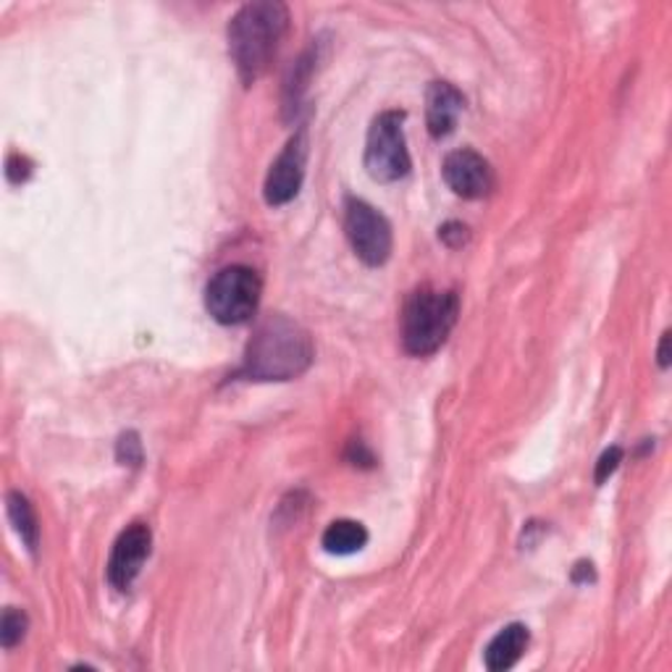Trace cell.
Masks as SVG:
<instances>
[{
    "mask_svg": "<svg viewBox=\"0 0 672 672\" xmlns=\"http://www.w3.org/2000/svg\"><path fill=\"white\" fill-rule=\"evenodd\" d=\"M316 349L310 334L287 316H268L255 328L240 374L250 381H292L310 368Z\"/></svg>",
    "mask_w": 672,
    "mask_h": 672,
    "instance_id": "obj_1",
    "label": "cell"
},
{
    "mask_svg": "<svg viewBox=\"0 0 672 672\" xmlns=\"http://www.w3.org/2000/svg\"><path fill=\"white\" fill-rule=\"evenodd\" d=\"M289 27V11L276 0L247 3L228 21V55L240 80L253 84L266 74Z\"/></svg>",
    "mask_w": 672,
    "mask_h": 672,
    "instance_id": "obj_2",
    "label": "cell"
},
{
    "mask_svg": "<svg viewBox=\"0 0 672 672\" xmlns=\"http://www.w3.org/2000/svg\"><path fill=\"white\" fill-rule=\"evenodd\" d=\"M460 316V297L452 289L420 287L403 310V345L410 355L426 357L447 342Z\"/></svg>",
    "mask_w": 672,
    "mask_h": 672,
    "instance_id": "obj_3",
    "label": "cell"
},
{
    "mask_svg": "<svg viewBox=\"0 0 672 672\" xmlns=\"http://www.w3.org/2000/svg\"><path fill=\"white\" fill-rule=\"evenodd\" d=\"M263 295V282L250 266H226L208 282L205 307L213 320L224 326L247 324L257 313Z\"/></svg>",
    "mask_w": 672,
    "mask_h": 672,
    "instance_id": "obj_4",
    "label": "cell"
},
{
    "mask_svg": "<svg viewBox=\"0 0 672 672\" xmlns=\"http://www.w3.org/2000/svg\"><path fill=\"white\" fill-rule=\"evenodd\" d=\"M403 124V111H384L368 129L366 169L376 182H397L410 171V153L405 145Z\"/></svg>",
    "mask_w": 672,
    "mask_h": 672,
    "instance_id": "obj_5",
    "label": "cell"
},
{
    "mask_svg": "<svg viewBox=\"0 0 672 672\" xmlns=\"http://www.w3.org/2000/svg\"><path fill=\"white\" fill-rule=\"evenodd\" d=\"M345 232L355 255L366 266H384L391 255V226L374 205L366 200L347 197L345 203Z\"/></svg>",
    "mask_w": 672,
    "mask_h": 672,
    "instance_id": "obj_6",
    "label": "cell"
},
{
    "mask_svg": "<svg viewBox=\"0 0 672 672\" xmlns=\"http://www.w3.org/2000/svg\"><path fill=\"white\" fill-rule=\"evenodd\" d=\"M305 159H307V134L299 129L287 142V147L278 153V159L271 163V171L263 184V195L268 205H287L289 200L297 197L299 187L305 179Z\"/></svg>",
    "mask_w": 672,
    "mask_h": 672,
    "instance_id": "obj_7",
    "label": "cell"
},
{
    "mask_svg": "<svg viewBox=\"0 0 672 672\" xmlns=\"http://www.w3.org/2000/svg\"><path fill=\"white\" fill-rule=\"evenodd\" d=\"M153 547V533L145 523H132L119 533L109 560V583L119 591H129L138 581L142 564L150 557Z\"/></svg>",
    "mask_w": 672,
    "mask_h": 672,
    "instance_id": "obj_8",
    "label": "cell"
},
{
    "mask_svg": "<svg viewBox=\"0 0 672 672\" xmlns=\"http://www.w3.org/2000/svg\"><path fill=\"white\" fill-rule=\"evenodd\" d=\"M445 182L455 195L465 200H481L495 190V171L489 161L476 150H455L445 159Z\"/></svg>",
    "mask_w": 672,
    "mask_h": 672,
    "instance_id": "obj_9",
    "label": "cell"
},
{
    "mask_svg": "<svg viewBox=\"0 0 672 672\" xmlns=\"http://www.w3.org/2000/svg\"><path fill=\"white\" fill-rule=\"evenodd\" d=\"M465 109L462 92L449 82H434L426 92V124L431 138L441 140L455 132L457 119Z\"/></svg>",
    "mask_w": 672,
    "mask_h": 672,
    "instance_id": "obj_10",
    "label": "cell"
},
{
    "mask_svg": "<svg viewBox=\"0 0 672 672\" xmlns=\"http://www.w3.org/2000/svg\"><path fill=\"white\" fill-rule=\"evenodd\" d=\"M528 641H531V633H528L526 625L512 623L499 631L495 639L489 641V646H486L483 652V662L486 668L491 672H502L510 670L515 662L523 656V652L528 649Z\"/></svg>",
    "mask_w": 672,
    "mask_h": 672,
    "instance_id": "obj_11",
    "label": "cell"
},
{
    "mask_svg": "<svg viewBox=\"0 0 672 672\" xmlns=\"http://www.w3.org/2000/svg\"><path fill=\"white\" fill-rule=\"evenodd\" d=\"M6 510H9L13 531L19 533L21 544L30 549L32 554L38 552L40 526H38V515H34L30 499L21 495V491H9V497H6Z\"/></svg>",
    "mask_w": 672,
    "mask_h": 672,
    "instance_id": "obj_12",
    "label": "cell"
},
{
    "mask_svg": "<svg viewBox=\"0 0 672 672\" xmlns=\"http://www.w3.org/2000/svg\"><path fill=\"white\" fill-rule=\"evenodd\" d=\"M324 549L328 554H355L368 544V531L355 520H334L324 531Z\"/></svg>",
    "mask_w": 672,
    "mask_h": 672,
    "instance_id": "obj_13",
    "label": "cell"
},
{
    "mask_svg": "<svg viewBox=\"0 0 672 672\" xmlns=\"http://www.w3.org/2000/svg\"><path fill=\"white\" fill-rule=\"evenodd\" d=\"M27 628H30L27 614L9 607V610L3 612V620H0V643H3L6 649H13L27 635Z\"/></svg>",
    "mask_w": 672,
    "mask_h": 672,
    "instance_id": "obj_14",
    "label": "cell"
},
{
    "mask_svg": "<svg viewBox=\"0 0 672 672\" xmlns=\"http://www.w3.org/2000/svg\"><path fill=\"white\" fill-rule=\"evenodd\" d=\"M116 460L121 465H129V468H138L145 460V455H142V441L140 436L134 431H126L119 436L116 441Z\"/></svg>",
    "mask_w": 672,
    "mask_h": 672,
    "instance_id": "obj_15",
    "label": "cell"
},
{
    "mask_svg": "<svg viewBox=\"0 0 672 672\" xmlns=\"http://www.w3.org/2000/svg\"><path fill=\"white\" fill-rule=\"evenodd\" d=\"M620 462H623V449H620V447L604 449L602 457H599V462H597V474H593V481L602 486L607 478H610L614 470L620 468Z\"/></svg>",
    "mask_w": 672,
    "mask_h": 672,
    "instance_id": "obj_16",
    "label": "cell"
},
{
    "mask_svg": "<svg viewBox=\"0 0 672 672\" xmlns=\"http://www.w3.org/2000/svg\"><path fill=\"white\" fill-rule=\"evenodd\" d=\"M439 240L447 247H462L468 242V226L460 224V221H449V224L439 228Z\"/></svg>",
    "mask_w": 672,
    "mask_h": 672,
    "instance_id": "obj_17",
    "label": "cell"
},
{
    "mask_svg": "<svg viewBox=\"0 0 672 672\" xmlns=\"http://www.w3.org/2000/svg\"><path fill=\"white\" fill-rule=\"evenodd\" d=\"M6 174H9V182H13V184L27 182V179H30V174H32V163L27 161L24 155L13 153L9 159V169H6Z\"/></svg>",
    "mask_w": 672,
    "mask_h": 672,
    "instance_id": "obj_18",
    "label": "cell"
},
{
    "mask_svg": "<svg viewBox=\"0 0 672 672\" xmlns=\"http://www.w3.org/2000/svg\"><path fill=\"white\" fill-rule=\"evenodd\" d=\"M347 457L353 465H374V455L368 452L363 441H353V445H349Z\"/></svg>",
    "mask_w": 672,
    "mask_h": 672,
    "instance_id": "obj_19",
    "label": "cell"
},
{
    "mask_svg": "<svg viewBox=\"0 0 672 672\" xmlns=\"http://www.w3.org/2000/svg\"><path fill=\"white\" fill-rule=\"evenodd\" d=\"M573 581L576 583L593 581V564L591 562H578L576 570H573Z\"/></svg>",
    "mask_w": 672,
    "mask_h": 672,
    "instance_id": "obj_20",
    "label": "cell"
},
{
    "mask_svg": "<svg viewBox=\"0 0 672 672\" xmlns=\"http://www.w3.org/2000/svg\"><path fill=\"white\" fill-rule=\"evenodd\" d=\"M656 357H660V368H668L670 366V332L662 334V342H660V349H656Z\"/></svg>",
    "mask_w": 672,
    "mask_h": 672,
    "instance_id": "obj_21",
    "label": "cell"
}]
</instances>
